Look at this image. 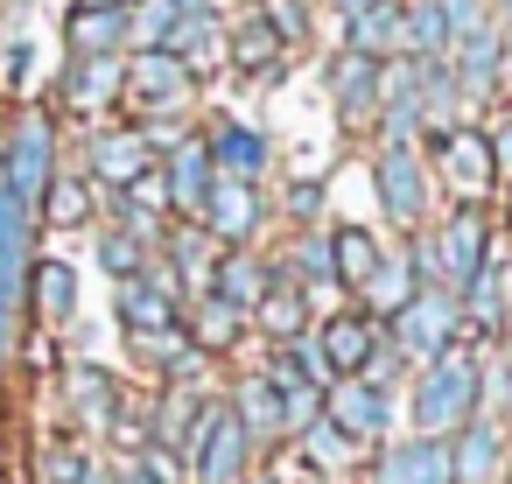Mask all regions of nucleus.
I'll use <instances>...</instances> for the list:
<instances>
[{
	"instance_id": "obj_34",
	"label": "nucleus",
	"mask_w": 512,
	"mask_h": 484,
	"mask_svg": "<svg viewBox=\"0 0 512 484\" xmlns=\"http://www.w3.org/2000/svg\"><path fill=\"white\" fill-rule=\"evenodd\" d=\"M288 274H295V288H330V281H337V267H330V232H302L295 253H288ZM288 274H281V281H288Z\"/></svg>"
},
{
	"instance_id": "obj_7",
	"label": "nucleus",
	"mask_w": 512,
	"mask_h": 484,
	"mask_svg": "<svg viewBox=\"0 0 512 484\" xmlns=\"http://www.w3.org/2000/svg\"><path fill=\"white\" fill-rule=\"evenodd\" d=\"M372 190H379V211L393 225H421V211H428V169H421L414 148H379L372 155Z\"/></svg>"
},
{
	"instance_id": "obj_27",
	"label": "nucleus",
	"mask_w": 512,
	"mask_h": 484,
	"mask_svg": "<svg viewBox=\"0 0 512 484\" xmlns=\"http://www.w3.org/2000/svg\"><path fill=\"white\" fill-rule=\"evenodd\" d=\"M162 50H169L176 64H190V71H197V64H211V57L225 50V22H218L211 8H197V15H176V29H169V43H162Z\"/></svg>"
},
{
	"instance_id": "obj_23",
	"label": "nucleus",
	"mask_w": 512,
	"mask_h": 484,
	"mask_svg": "<svg viewBox=\"0 0 512 484\" xmlns=\"http://www.w3.org/2000/svg\"><path fill=\"white\" fill-rule=\"evenodd\" d=\"M134 36V15H113V8H78L71 15V57H120Z\"/></svg>"
},
{
	"instance_id": "obj_46",
	"label": "nucleus",
	"mask_w": 512,
	"mask_h": 484,
	"mask_svg": "<svg viewBox=\"0 0 512 484\" xmlns=\"http://www.w3.org/2000/svg\"><path fill=\"white\" fill-rule=\"evenodd\" d=\"M113 484H155V477H148V470H141V463H127V470H120V477H113Z\"/></svg>"
},
{
	"instance_id": "obj_25",
	"label": "nucleus",
	"mask_w": 512,
	"mask_h": 484,
	"mask_svg": "<svg viewBox=\"0 0 512 484\" xmlns=\"http://www.w3.org/2000/svg\"><path fill=\"white\" fill-rule=\"evenodd\" d=\"M113 92H120V57H71V71H64V106L71 113H92Z\"/></svg>"
},
{
	"instance_id": "obj_18",
	"label": "nucleus",
	"mask_w": 512,
	"mask_h": 484,
	"mask_svg": "<svg viewBox=\"0 0 512 484\" xmlns=\"http://www.w3.org/2000/svg\"><path fill=\"white\" fill-rule=\"evenodd\" d=\"M274 281H281V267H267V260H253V253L239 246V253H225V260L204 274V295H218V302H232V309L246 316V309L274 288Z\"/></svg>"
},
{
	"instance_id": "obj_42",
	"label": "nucleus",
	"mask_w": 512,
	"mask_h": 484,
	"mask_svg": "<svg viewBox=\"0 0 512 484\" xmlns=\"http://www.w3.org/2000/svg\"><path fill=\"white\" fill-rule=\"evenodd\" d=\"M316 211H323V183H288V218L309 225Z\"/></svg>"
},
{
	"instance_id": "obj_12",
	"label": "nucleus",
	"mask_w": 512,
	"mask_h": 484,
	"mask_svg": "<svg viewBox=\"0 0 512 484\" xmlns=\"http://www.w3.org/2000/svg\"><path fill=\"white\" fill-rule=\"evenodd\" d=\"M386 344V323H372V316H330L323 323V337H316V351H323V365H330V379H358L365 372V358Z\"/></svg>"
},
{
	"instance_id": "obj_16",
	"label": "nucleus",
	"mask_w": 512,
	"mask_h": 484,
	"mask_svg": "<svg viewBox=\"0 0 512 484\" xmlns=\"http://www.w3.org/2000/svg\"><path fill=\"white\" fill-rule=\"evenodd\" d=\"M330 106H337L344 127H365V120L379 113V64L344 50V57L330 64Z\"/></svg>"
},
{
	"instance_id": "obj_38",
	"label": "nucleus",
	"mask_w": 512,
	"mask_h": 484,
	"mask_svg": "<svg viewBox=\"0 0 512 484\" xmlns=\"http://www.w3.org/2000/svg\"><path fill=\"white\" fill-rule=\"evenodd\" d=\"M260 22L281 36V50H302L309 43V8H302V0H260Z\"/></svg>"
},
{
	"instance_id": "obj_2",
	"label": "nucleus",
	"mask_w": 512,
	"mask_h": 484,
	"mask_svg": "<svg viewBox=\"0 0 512 484\" xmlns=\"http://www.w3.org/2000/svg\"><path fill=\"white\" fill-rule=\"evenodd\" d=\"M428 281L435 288H449V295H463L484 267H491V225H484V211L477 204H456L449 218H442V232H428Z\"/></svg>"
},
{
	"instance_id": "obj_28",
	"label": "nucleus",
	"mask_w": 512,
	"mask_h": 484,
	"mask_svg": "<svg viewBox=\"0 0 512 484\" xmlns=\"http://www.w3.org/2000/svg\"><path fill=\"white\" fill-rule=\"evenodd\" d=\"M239 330H246V316H239L232 302H218V295H197V309H190V323H183V337H190L204 358H211V351H232Z\"/></svg>"
},
{
	"instance_id": "obj_43",
	"label": "nucleus",
	"mask_w": 512,
	"mask_h": 484,
	"mask_svg": "<svg viewBox=\"0 0 512 484\" xmlns=\"http://www.w3.org/2000/svg\"><path fill=\"white\" fill-rule=\"evenodd\" d=\"M484 141H491V169H498V176H512V120H505L498 134H484Z\"/></svg>"
},
{
	"instance_id": "obj_13",
	"label": "nucleus",
	"mask_w": 512,
	"mask_h": 484,
	"mask_svg": "<svg viewBox=\"0 0 512 484\" xmlns=\"http://www.w3.org/2000/svg\"><path fill=\"white\" fill-rule=\"evenodd\" d=\"M372 484H449V442H435V435H407V442L379 449Z\"/></svg>"
},
{
	"instance_id": "obj_22",
	"label": "nucleus",
	"mask_w": 512,
	"mask_h": 484,
	"mask_svg": "<svg viewBox=\"0 0 512 484\" xmlns=\"http://www.w3.org/2000/svg\"><path fill=\"white\" fill-rule=\"evenodd\" d=\"M148 169H155V148H148L134 127H127V134H99V141H92V176H99V183L127 190V183H141Z\"/></svg>"
},
{
	"instance_id": "obj_44",
	"label": "nucleus",
	"mask_w": 512,
	"mask_h": 484,
	"mask_svg": "<svg viewBox=\"0 0 512 484\" xmlns=\"http://www.w3.org/2000/svg\"><path fill=\"white\" fill-rule=\"evenodd\" d=\"M29 57H36V50H29V43H8V57H0V71H8V78H15V85H22V71H29Z\"/></svg>"
},
{
	"instance_id": "obj_1",
	"label": "nucleus",
	"mask_w": 512,
	"mask_h": 484,
	"mask_svg": "<svg viewBox=\"0 0 512 484\" xmlns=\"http://www.w3.org/2000/svg\"><path fill=\"white\" fill-rule=\"evenodd\" d=\"M484 365H477V351H442V358H428L421 365V379H414V428L421 435H435V442H449L477 407H484Z\"/></svg>"
},
{
	"instance_id": "obj_11",
	"label": "nucleus",
	"mask_w": 512,
	"mask_h": 484,
	"mask_svg": "<svg viewBox=\"0 0 512 484\" xmlns=\"http://www.w3.org/2000/svg\"><path fill=\"white\" fill-rule=\"evenodd\" d=\"M498 463H505V428L470 414L449 435V484H498Z\"/></svg>"
},
{
	"instance_id": "obj_37",
	"label": "nucleus",
	"mask_w": 512,
	"mask_h": 484,
	"mask_svg": "<svg viewBox=\"0 0 512 484\" xmlns=\"http://www.w3.org/2000/svg\"><path fill=\"white\" fill-rule=\"evenodd\" d=\"M99 267H106L113 281H141L148 246H141V239H127V232H106V239H99Z\"/></svg>"
},
{
	"instance_id": "obj_21",
	"label": "nucleus",
	"mask_w": 512,
	"mask_h": 484,
	"mask_svg": "<svg viewBox=\"0 0 512 484\" xmlns=\"http://www.w3.org/2000/svg\"><path fill=\"white\" fill-rule=\"evenodd\" d=\"M414 288H421L414 260H407V253H379V267H372V274H365V288H358V302H365L358 316H372V323H393V316H400V302H407Z\"/></svg>"
},
{
	"instance_id": "obj_35",
	"label": "nucleus",
	"mask_w": 512,
	"mask_h": 484,
	"mask_svg": "<svg viewBox=\"0 0 512 484\" xmlns=\"http://www.w3.org/2000/svg\"><path fill=\"white\" fill-rule=\"evenodd\" d=\"M232 414H239V428H246V435H281V400H274V386H267V379H246V386H239V400H232Z\"/></svg>"
},
{
	"instance_id": "obj_24",
	"label": "nucleus",
	"mask_w": 512,
	"mask_h": 484,
	"mask_svg": "<svg viewBox=\"0 0 512 484\" xmlns=\"http://www.w3.org/2000/svg\"><path fill=\"white\" fill-rule=\"evenodd\" d=\"M246 316H253V323H260L274 344H295V337H309V295H302V288H288V281H274V288H267V295H260Z\"/></svg>"
},
{
	"instance_id": "obj_9",
	"label": "nucleus",
	"mask_w": 512,
	"mask_h": 484,
	"mask_svg": "<svg viewBox=\"0 0 512 484\" xmlns=\"http://www.w3.org/2000/svg\"><path fill=\"white\" fill-rule=\"evenodd\" d=\"M197 218H204V239H218L225 253H239V246H246V239L260 232L267 204H260V190H253V183H232V176H218Z\"/></svg>"
},
{
	"instance_id": "obj_48",
	"label": "nucleus",
	"mask_w": 512,
	"mask_h": 484,
	"mask_svg": "<svg viewBox=\"0 0 512 484\" xmlns=\"http://www.w3.org/2000/svg\"><path fill=\"white\" fill-rule=\"evenodd\" d=\"M330 8H337V15H358V8H372V0H330Z\"/></svg>"
},
{
	"instance_id": "obj_20",
	"label": "nucleus",
	"mask_w": 512,
	"mask_h": 484,
	"mask_svg": "<svg viewBox=\"0 0 512 484\" xmlns=\"http://www.w3.org/2000/svg\"><path fill=\"white\" fill-rule=\"evenodd\" d=\"M211 183H218V169H211V155H204V141H183V148L169 155V169H162V190H169V211H183V218H197V211H204V197H211Z\"/></svg>"
},
{
	"instance_id": "obj_17",
	"label": "nucleus",
	"mask_w": 512,
	"mask_h": 484,
	"mask_svg": "<svg viewBox=\"0 0 512 484\" xmlns=\"http://www.w3.org/2000/svg\"><path fill=\"white\" fill-rule=\"evenodd\" d=\"M204 155H211V169H218V176L253 183V176L267 169V134H260V127H246V120H218V127H211V141H204Z\"/></svg>"
},
{
	"instance_id": "obj_30",
	"label": "nucleus",
	"mask_w": 512,
	"mask_h": 484,
	"mask_svg": "<svg viewBox=\"0 0 512 484\" xmlns=\"http://www.w3.org/2000/svg\"><path fill=\"white\" fill-rule=\"evenodd\" d=\"M449 43H456V29H449V15H442V0H414V8H407V57L435 64Z\"/></svg>"
},
{
	"instance_id": "obj_4",
	"label": "nucleus",
	"mask_w": 512,
	"mask_h": 484,
	"mask_svg": "<svg viewBox=\"0 0 512 484\" xmlns=\"http://www.w3.org/2000/svg\"><path fill=\"white\" fill-rule=\"evenodd\" d=\"M120 92H127L148 120H162V113H183V106H190L197 71L176 64L169 50H134V57H120Z\"/></svg>"
},
{
	"instance_id": "obj_36",
	"label": "nucleus",
	"mask_w": 512,
	"mask_h": 484,
	"mask_svg": "<svg viewBox=\"0 0 512 484\" xmlns=\"http://www.w3.org/2000/svg\"><path fill=\"white\" fill-rule=\"evenodd\" d=\"M36 211H43L50 225H85V218H92V197H85V183L50 176V183H43V197H36Z\"/></svg>"
},
{
	"instance_id": "obj_45",
	"label": "nucleus",
	"mask_w": 512,
	"mask_h": 484,
	"mask_svg": "<svg viewBox=\"0 0 512 484\" xmlns=\"http://www.w3.org/2000/svg\"><path fill=\"white\" fill-rule=\"evenodd\" d=\"M78 8H113V15H134L141 0H78Z\"/></svg>"
},
{
	"instance_id": "obj_5",
	"label": "nucleus",
	"mask_w": 512,
	"mask_h": 484,
	"mask_svg": "<svg viewBox=\"0 0 512 484\" xmlns=\"http://www.w3.org/2000/svg\"><path fill=\"white\" fill-rule=\"evenodd\" d=\"M246 463H253V435L239 428L232 407H211L197 442H190V470L197 484H246Z\"/></svg>"
},
{
	"instance_id": "obj_31",
	"label": "nucleus",
	"mask_w": 512,
	"mask_h": 484,
	"mask_svg": "<svg viewBox=\"0 0 512 484\" xmlns=\"http://www.w3.org/2000/svg\"><path fill=\"white\" fill-rule=\"evenodd\" d=\"M225 57H232L239 71H274V57H281V36H274L260 15H246L239 29H225Z\"/></svg>"
},
{
	"instance_id": "obj_14",
	"label": "nucleus",
	"mask_w": 512,
	"mask_h": 484,
	"mask_svg": "<svg viewBox=\"0 0 512 484\" xmlns=\"http://www.w3.org/2000/svg\"><path fill=\"white\" fill-rule=\"evenodd\" d=\"M344 50L386 64L393 50H407V8H400V0H372V8L344 15Z\"/></svg>"
},
{
	"instance_id": "obj_40",
	"label": "nucleus",
	"mask_w": 512,
	"mask_h": 484,
	"mask_svg": "<svg viewBox=\"0 0 512 484\" xmlns=\"http://www.w3.org/2000/svg\"><path fill=\"white\" fill-rule=\"evenodd\" d=\"M85 477H92V456L85 449H71V442L43 449V484H85Z\"/></svg>"
},
{
	"instance_id": "obj_26",
	"label": "nucleus",
	"mask_w": 512,
	"mask_h": 484,
	"mask_svg": "<svg viewBox=\"0 0 512 484\" xmlns=\"http://www.w3.org/2000/svg\"><path fill=\"white\" fill-rule=\"evenodd\" d=\"M29 288H36V316L43 323H71L78 316V274H71V260H29Z\"/></svg>"
},
{
	"instance_id": "obj_19",
	"label": "nucleus",
	"mask_w": 512,
	"mask_h": 484,
	"mask_svg": "<svg viewBox=\"0 0 512 484\" xmlns=\"http://www.w3.org/2000/svg\"><path fill=\"white\" fill-rule=\"evenodd\" d=\"M498 64H505V29H491V22H477V29H463L456 36V92H491L498 85Z\"/></svg>"
},
{
	"instance_id": "obj_15",
	"label": "nucleus",
	"mask_w": 512,
	"mask_h": 484,
	"mask_svg": "<svg viewBox=\"0 0 512 484\" xmlns=\"http://www.w3.org/2000/svg\"><path fill=\"white\" fill-rule=\"evenodd\" d=\"M120 323L127 337H162V330H183V302L169 281H120Z\"/></svg>"
},
{
	"instance_id": "obj_33",
	"label": "nucleus",
	"mask_w": 512,
	"mask_h": 484,
	"mask_svg": "<svg viewBox=\"0 0 512 484\" xmlns=\"http://www.w3.org/2000/svg\"><path fill=\"white\" fill-rule=\"evenodd\" d=\"M295 442H302V456H309V463H316V470H330V477H337V470H351V463H358V442H351V435H344V428H330V421H323V414H316V421H309V428H302V435H295Z\"/></svg>"
},
{
	"instance_id": "obj_3",
	"label": "nucleus",
	"mask_w": 512,
	"mask_h": 484,
	"mask_svg": "<svg viewBox=\"0 0 512 484\" xmlns=\"http://www.w3.org/2000/svg\"><path fill=\"white\" fill-rule=\"evenodd\" d=\"M456 337H463V309H456V295L449 288H414L407 302H400V316H393V351L400 358H442V351H456Z\"/></svg>"
},
{
	"instance_id": "obj_39",
	"label": "nucleus",
	"mask_w": 512,
	"mask_h": 484,
	"mask_svg": "<svg viewBox=\"0 0 512 484\" xmlns=\"http://www.w3.org/2000/svg\"><path fill=\"white\" fill-rule=\"evenodd\" d=\"M274 365H281V372H295V379H309V386H330V365H323L316 337H295V344H281V351H274Z\"/></svg>"
},
{
	"instance_id": "obj_29",
	"label": "nucleus",
	"mask_w": 512,
	"mask_h": 484,
	"mask_svg": "<svg viewBox=\"0 0 512 484\" xmlns=\"http://www.w3.org/2000/svg\"><path fill=\"white\" fill-rule=\"evenodd\" d=\"M330 267H337V281L358 295V288H365V274L379 267V239H372L365 225H344V232H330Z\"/></svg>"
},
{
	"instance_id": "obj_50",
	"label": "nucleus",
	"mask_w": 512,
	"mask_h": 484,
	"mask_svg": "<svg viewBox=\"0 0 512 484\" xmlns=\"http://www.w3.org/2000/svg\"><path fill=\"white\" fill-rule=\"evenodd\" d=\"M85 484H113V477H99V470H92V477H85Z\"/></svg>"
},
{
	"instance_id": "obj_51",
	"label": "nucleus",
	"mask_w": 512,
	"mask_h": 484,
	"mask_svg": "<svg viewBox=\"0 0 512 484\" xmlns=\"http://www.w3.org/2000/svg\"><path fill=\"white\" fill-rule=\"evenodd\" d=\"M442 8H463V0H442Z\"/></svg>"
},
{
	"instance_id": "obj_8",
	"label": "nucleus",
	"mask_w": 512,
	"mask_h": 484,
	"mask_svg": "<svg viewBox=\"0 0 512 484\" xmlns=\"http://www.w3.org/2000/svg\"><path fill=\"white\" fill-rule=\"evenodd\" d=\"M323 421L344 428V435L365 449V442H379V435L393 428V393H379V386H365V379H330V386H323Z\"/></svg>"
},
{
	"instance_id": "obj_47",
	"label": "nucleus",
	"mask_w": 512,
	"mask_h": 484,
	"mask_svg": "<svg viewBox=\"0 0 512 484\" xmlns=\"http://www.w3.org/2000/svg\"><path fill=\"white\" fill-rule=\"evenodd\" d=\"M169 8H176V15H197V8H211V0H169Z\"/></svg>"
},
{
	"instance_id": "obj_32",
	"label": "nucleus",
	"mask_w": 512,
	"mask_h": 484,
	"mask_svg": "<svg viewBox=\"0 0 512 484\" xmlns=\"http://www.w3.org/2000/svg\"><path fill=\"white\" fill-rule=\"evenodd\" d=\"M71 407H78L92 428H106V421L120 414V386H113L99 365H71Z\"/></svg>"
},
{
	"instance_id": "obj_10",
	"label": "nucleus",
	"mask_w": 512,
	"mask_h": 484,
	"mask_svg": "<svg viewBox=\"0 0 512 484\" xmlns=\"http://www.w3.org/2000/svg\"><path fill=\"white\" fill-rule=\"evenodd\" d=\"M435 169H442V183H449L456 197H484V190L498 183L491 141H484L477 127H442V134H435Z\"/></svg>"
},
{
	"instance_id": "obj_41",
	"label": "nucleus",
	"mask_w": 512,
	"mask_h": 484,
	"mask_svg": "<svg viewBox=\"0 0 512 484\" xmlns=\"http://www.w3.org/2000/svg\"><path fill=\"white\" fill-rule=\"evenodd\" d=\"M169 260H176V267L204 288V239H197V232H176V239H169Z\"/></svg>"
},
{
	"instance_id": "obj_6",
	"label": "nucleus",
	"mask_w": 512,
	"mask_h": 484,
	"mask_svg": "<svg viewBox=\"0 0 512 484\" xmlns=\"http://www.w3.org/2000/svg\"><path fill=\"white\" fill-rule=\"evenodd\" d=\"M50 162H57V127L43 113H22L15 141H8V162H0V190H15L22 204H36L43 183H50Z\"/></svg>"
},
{
	"instance_id": "obj_49",
	"label": "nucleus",
	"mask_w": 512,
	"mask_h": 484,
	"mask_svg": "<svg viewBox=\"0 0 512 484\" xmlns=\"http://www.w3.org/2000/svg\"><path fill=\"white\" fill-rule=\"evenodd\" d=\"M246 484H281V477H246Z\"/></svg>"
}]
</instances>
